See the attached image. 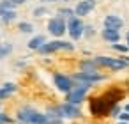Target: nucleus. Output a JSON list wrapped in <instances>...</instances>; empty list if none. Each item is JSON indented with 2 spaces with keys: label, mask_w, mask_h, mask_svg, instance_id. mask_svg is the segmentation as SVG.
Wrapping results in <instances>:
<instances>
[{
  "label": "nucleus",
  "mask_w": 129,
  "mask_h": 124,
  "mask_svg": "<svg viewBox=\"0 0 129 124\" xmlns=\"http://www.w3.org/2000/svg\"><path fill=\"white\" fill-rule=\"evenodd\" d=\"M95 64H101V66L111 67V69H125V67H127V62H125V60L110 59V57H97V59H95Z\"/></svg>",
  "instance_id": "obj_4"
},
{
  "label": "nucleus",
  "mask_w": 129,
  "mask_h": 124,
  "mask_svg": "<svg viewBox=\"0 0 129 124\" xmlns=\"http://www.w3.org/2000/svg\"><path fill=\"white\" fill-rule=\"evenodd\" d=\"M9 2H11V4H23L25 0H9Z\"/></svg>",
  "instance_id": "obj_20"
},
{
  "label": "nucleus",
  "mask_w": 129,
  "mask_h": 124,
  "mask_svg": "<svg viewBox=\"0 0 129 124\" xmlns=\"http://www.w3.org/2000/svg\"><path fill=\"white\" fill-rule=\"evenodd\" d=\"M0 14H2V18H4L6 21H11V20L16 18V13L11 11V9H2V11H0Z\"/></svg>",
  "instance_id": "obj_15"
},
{
  "label": "nucleus",
  "mask_w": 129,
  "mask_h": 124,
  "mask_svg": "<svg viewBox=\"0 0 129 124\" xmlns=\"http://www.w3.org/2000/svg\"><path fill=\"white\" fill-rule=\"evenodd\" d=\"M113 48H115V50H118V52H125V50H127L125 46H120V44H117V43L113 44Z\"/></svg>",
  "instance_id": "obj_18"
},
{
  "label": "nucleus",
  "mask_w": 129,
  "mask_h": 124,
  "mask_svg": "<svg viewBox=\"0 0 129 124\" xmlns=\"http://www.w3.org/2000/svg\"><path fill=\"white\" fill-rule=\"evenodd\" d=\"M18 119L23 122V124H48L50 119L44 115V113H39L36 110H21L18 113Z\"/></svg>",
  "instance_id": "obj_1"
},
{
  "label": "nucleus",
  "mask_w": 129,
  "mask_h": 124,
  "mask_svg": "<svg viewBox=\"0 0 129 124\" xmlns=\"http://www.w3.org/2000/svg\"><path fill=\"white\" fill-rule=\"evenodd\" d=\"M39 50H41V53H51L57 50H73V44L66 43V41H51V43H44Z\"/></svg>",
  "instance_id": "obj_3"
},
{
  "label": "nucleus",
  "mask_w": 129,
  "mask_h": 124,
  "mask_svg": "<svg viewBox=\"0 0 129 124\" xmlns=\"http://www.w3.org/2000/svg\"><path fill=\"white\" fill-rule=\"evenodd\" d=\"M20 30L21 32H32V25L30 23H20Z\"/></svg>",
  "instance_id": "obj_16"
},
{
  "label": "nucleus",
  "mask_w": 129,
  "mask_h": 124,
  "mask_svg": "<svg viewBox=\"0 0 129 124\" xmlns=\"http://www.w3.org/2000/svg\"><path fill=\"white\" fill-rule=\"evenodd\" d=\"M94 7H95V0H81V2L76 6L74 13H76L78 16H87Z\"/></svg>",
  "instance_id": "obj_9"
},
{
  "label": "nucleus",
  "mask_w": 129,
  "mask_h": 124,
  "mask_svg": "<svg viewBox=\"0 0 129 124\" xmlns=\"http://www.w3.org/2000/svg\"><path fill=\"white\" fill-rule=\"evenodd\" d=\"M44 43H46L44 37H43V36H37V37H34V39L28 43V48H30V50H37V48H41Z\"/></svg>",
  "instance_id": "obj_13"
},
{
  "label": "nucleus",
  "mask_w": 129,
  "mask_h": 124,
  "mask_svg": "<svg viewBox=\"0 0 129 124\" xmlns=\"http://www.w3.org/2000/svg\"><path fill=\"white\" fill-rule=\"evenodd\" d=\"M16 90V85H13V83H6V87L0 90V97H6V96H9L11 92H14Z\"/></svg>",
  "instance_id": "obj_14"
},
{
  "label": "nucleus",
  "mask_w": 129,
  "mask_h": 124,
  "mask_svg": "<svg viewBox=\"0 0 129 124\" xmlns=\"http://www.w3.org/2000/svg\"><path fill=\"white\" fill-rule=\"evenodd\" d=\"M87 90H88V85H87V83H81V85H78V87L71 89V90H69V94H67V103H71V105L80 103V101L85 97Z\"/></svg>",
  "instance_id": "obj_2"
},
{
  "label": "nucleus",
  "mask_w": 129,
  "mask_h": 124,
  "mask_svg": "<svg viewBox=\"0 0 129 124\" xmlns=\"http://www.w3.org/2000/svg\"><path fill=\"white\" fill-rule=\"evenodd\" d=\"M127 44H129V32H127Z\"/></svg>",
  "instance_id": "obj_23"
},
{
  "label": "nucleus",
  "mask_w": 129,
  "mask_h": 124,
  "mask_svg": "<svg viewBox=\"0 0 129 124\" xmlns=\"http://www.w3.org/2000/svg\"><path fill=\"white\" fill-rule=\"evenodd\" d=\"M53 80H55L57 89L62 90V92H69V90L73 89V82H71V78H67V76H64V75H55Z\"/></svg>",
  "instance_id": "obj_10"
},
{
  "label": "nucleus",
  "mask_w": 129,
  "mask_h": 124,
  "mask_svg": "<svg viewBox=\"0 0 129 124\" xmlns=\"http://www.w3.org/2000/svg\"><path fill=\"white\" fill-rule=\"evenodd\" d=\"M50 2H53V0H50Z\"/></svg>",
  "instance_id": "obj_26"
},
{
  "label": "nucleus",
  "mask_w": 129,
  "mask_h": 124,
  "mask_svg": "<svg viewBox=\"0 0 129 124\" xmlns=\"http://www.w3.org/2000/svg\"><path fill=\"white\" fill-rule=\"evenodd\" d=\"M69 34H71V37L73 39H78V37H81V34H83V23L78 20V18H74V16H71V20H69Z\"/></svg>",
  "instance_id": "obj_5"
},
{
  "label": "nucleus",
  "mask_w": 129,
  "mask_h": 124,
  "mask_svg": "<svg viewBox=\"0 0 129 124\" xmlns=\"http://www.w3.org/2000/svg\"><path fill=\"white\" fill-rule=\"evenodd\" d=\"M120 27H122V20H120L118 16L110 14V16L104 18V29H108V30H117V32H118Z\"/></svg>",
  "instance_id": "obj_11"
},
{
  "label": "nucleus",
  "mask_w": 129,
  "mask_h": 124,
  "mask_svg": "<svg viewBox=\"0 0 129 124\" xmlns=\"http://www.w3.org/2000/svg\"><path fill=\"white\" fill-rule=\"evenodd\" d=\"M120 119H122L124 122H127V120H129V113H120Z\"/></svg>",
  "instance_id": "obj_19"
},
{
  "label": "nucleus",
  "mask_w": 129,
  "mask_h": 124,
  "mask_svg": "<svg viewBox=\"0 0 129 124\" xmlns=\"http://www.w3.org/2000/svg\"><path fill=\"white\" fill-rule=\"evenodd\" d=\"M103 37H104L106 41H110V43H113V44H115V43L118 41V37H120V36H118V32H117V30H108V29H104V30H103Z\"/></svg>",
  "instance_id": "obj_12"
},
{
  "label": "nucleus",
  "mask_w": 129,
  "mask_h": 124,
  "mask_svg": "<svg viewBox=\"0 0 129 124\" xmlns=\"http://www.w3.org/2000/svg\"><path fill=\"white\" fill-rule=\"evenodd\" d=\"M57 115H60V117H80V110L74 106V105H71V103H67V105H62V106H58L57 110Z\"/></svg>",
  "instance_id": "obj_6"
},
{
  "label": "nucleus",
  "mask_w": 129,
  "mask_h": 124,
  "mask_svg": "<svg viewBox=\"0 0 129 124\" xmlns=\"http://www.w3.org/2000/svg\"><path fill=\"white\" fill-rule=\"evenodd\" d=\"M48 30H50L53 36H62V34L66 32V23H64V20H62V18H53V20H50Z\"/></svg>",
  "instance_id": "obj_7"
},
{
  "label": "nucleus",
  "mask_w": 129,
  "mask_h": 124,
  "mask_svg": "<svg viewBox=\"0 0 129 124\" xmlns=\"http://www.w3.org/2000/svg\"><path fill=\"white\" fill-rule=\"evenodd\" d=\"M125 110H127V112H129V105H127V106H125Z\"/></svg>",
  "instance_id": "obj_24"
},
{
  "label": "nucleus",
  "mask_w": 129,
  "mask_h": 124,
  "mask_svg": "<svg viewBox=\"0 0 129 124\" xmlns=\"http://www.w3.org/2000/svg\"><path fill=\"white\" fill-rule=\"evenodd\" d=\"M44 13V9H36V16H41Z\"/></svg>",
  "instance_id": "obj_21"
},
{
  "label": "nucleus",
  "mask_w": 129,
  "mask_h": 124,
  "mask_svg": "<svg viewBox=\"0 0 129 124\" xmlns=\"http://www.w3.org/2000/svg\"><path fill=\"white\" fill-rule=\"evenodd\" d=\"M118 124H127V122H118Z\"/></svg>",
  "instance_id": "obj_25"
},
{
  "label": "nucleus",
  "mask_w": 129,
  "mask_h": 124,
  "mask_svg": "<svg viewBox=\"0 0 129 124\" xmlns=\"http://www.w3.org/2000/svg\"><path fill=\"white\" fill-rule=\"evenodd\" d=\"M74 80H80V82L90 85L92 82H99L101 80V75H97L94 71H81V73H76L74 75Z\"/></svg>",
  "instance_id": "obj_8"
},
{
  "label": "nucleus",
  "mask_w": 129,
  "mask_h": 124,
  "mask_svg": "<svg viewBox=\"0 0 129 124\" xmlns=\"http://www.w3.org/2000/svg\"><path fill=\"white\" fill-rule=\"evenodd\" d=\"M11 52V46L7 44V46H0V57H4V55H7Z\"/></svg>",
  "instance_id": "obj_17"
},
{
  "label": "nucleus",
  "mask_w": 129,
  "mask_h": 124,
  "mask_svg": "<svg viewBox=\"0 0 129 124\" xmlns=\"http://www.w3.org/2000/svg\"><path fill=\"white\" fill-rule=\"evenodd\" d=\"M60 14H73V13H71L69 9H62V11H60Z\"/></svg>",
  "instance_id": "obj_22"
}]
</instances>
